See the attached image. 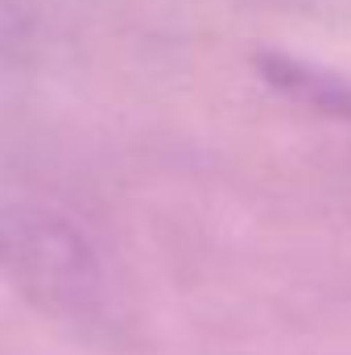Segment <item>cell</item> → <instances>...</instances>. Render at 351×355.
<instances>
[{"instance_id":"cell-1","label":"cell","mask_w":351,"mask_h":355,"mask_svg":"<svg viewBox=\"0 0 351 355\" xmlns=\"http://www.w3.org/2000/svg\"><path fill=\"white\" fill-rule=\"evenodd\" d=\"M277 79H293V87H302L310 99H318L323 91H331L327 75H306L302 67H285V71H277ZM331 107H335V112H351V87H335Z\"/></svg>"}]
</instances>
